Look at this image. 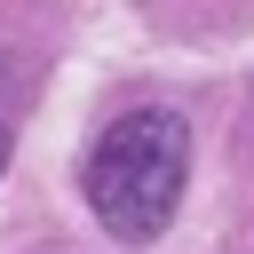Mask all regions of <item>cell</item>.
<instances>
[{
    "label": "cell",
    "instance_id": "6da1fadb",
    "mask_svg": "<svg viewBox=\"0 0 254 254\" xmlns=\"http://www.w3.org/2000/svg\"><path fill=\"white\" fill-rule=\"evenodd\" d=\"M183 183H190V127L167 103L119 111L87 151V206L119 246H151L175 222Z\"/></svg>",
    "mask_w": 254,
    "mask_h": 254
},
{
    "label": "cell",
    "instance_id": "7a4b0ae2",
    "mask_svg": "<svg viewBox=\"0 0 254 254\" xmlns=\"http://www.w3.org/2000/svg\"><path fill=\"white\" fill-rule=\"evenodd\" d=\"M0 175H8V127H0Z\"/></svg>",
    "mask_w": 254,
    "mask_h": 254
}]
</instances>
